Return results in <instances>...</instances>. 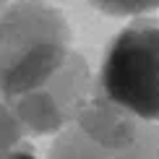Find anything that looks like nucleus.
Returning <instances> with one entry per match:
<instances>
[{
  "label": "nucleus",
  "instance_id": "f257e3e1",
  "mask_svg": "<svg viewBox=\"0 0 159 159\" xmlns=\"http://www.w3.org/2000/svg\"><path fill=\"white\" fill-rule=\"evenodd\" d=\"M73 55L70 26L42 0H18L3 13V99L42 89Z\"/></svg>",
  "mask_w": 159,
  "mask_h": 159
},
{
  "label": "nucleus",
  "instance_id": "f03ea898",
  "mask_svg": "<svg viewBox=\"0 0 159 159\" xmlns=\"http://www.w3.org/2000/svg\"><path fill=\"white\" fill-rule=\"evenodd\" d=\"M99 91L130 115L159 123V18H136L110 42Z\"/></svg>",
  "mask_w": 159,
  "mask_h": 159
},
{
  "label": "nucleus",
  "instance_id": "7ed1b4c3",
  "mask_svg": "<svg viewBox=\"0 0 159 159\" xmlns=\"http://www.w3.org/2000/svg\"><path fill=\"white\" fill-rule=\"evenodd\" d=\"M94 94L97 89L86 60L73 52L42 89L16 99H3V154H8L13 141L24 133H63L70 123L78 120Z\"/></svg>",
  "mask_w": 159,
  "mask_h": 159
},
{
  "label": "nucleus",
  "instance_id": "20e7f679",
  "mask_svg": "<svg viewBox=\"0 0 159 159\" xmlns=\"http://www.w3.org/2000/svg\"><path fill=\"white\" fill-rule=\"evenodd\" d=\"M73 125L81 128L110 159H159L157 123L112 104L99 89Z\"/></svg>",
  "mask_w": 159,
  "mask_h": 159
},
{
  "label": "nucleus",
  "instance_id": "39448f33",
  "mask_svg": "<svg viewBox=\"0 0 159 159\" xmlns=\"http://www.w3.org/2000/svg\"><path fill=\"white\" fill-rule=\"evenodd\" d=\"M50 159H110L102 149L76 125H68L52 141Z\"/></svg>",
  "mask_w": 159,
  "mask_h": 159
},
{
  "label": "nucleus",
  "instance_id": "423d86ee",
  "mask_svg": "<svg viewBox=\"0 0 159 159\" xmlns=\"http://www.w3.org/2000/svg\"><path fill=\"white\" fill-rule=\"evenodd\" d=\"M89 3L107 16H138L159 8V0H89Z\"/></svg>",
  "mask_w": 159,
  "mask_h": 159
},
{
  "label": "nucleus",
  "instance_id": "0eeeda50",
  "mask_svg": "<svg viewBox=\"0 0 159 159\" xmlns=\"http://www.w3.org/2000/svg\"><path fill=\"white\" fill-rule=\"evenodd\" d=\"M3 159H37L31 154L29 149H16V151H8V154H3Z\"/></svg>",
  "mask_w": 159,
  "mask_h": 159
}]
</instances>
